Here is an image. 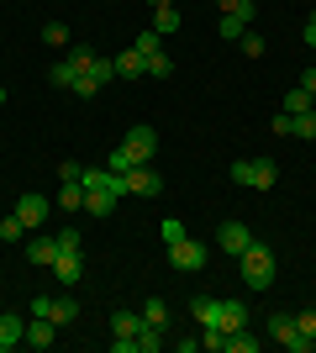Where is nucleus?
<instances>
[{
  "mask_svg": "<svg viewBox=\"0 0 316 353\" xmlns=\"http://www.w3.org/2000/svg\"><path fill=\"white\" fill-rule=\"evenodd\" d=\"M48 79H53V85H63V90H74V79H79V69L69 59H59L53 63V69H48Z\"/></svg>",
  "mask_w": 316,
  "mask_h": 353,
  "instance_id": "393cba45",
  "label": "nucleus"
},
{
  "mask_svg": "<svg viewBox=\"0 0 316 353\" xmlns=\"http://www.w3.org/2000/svg\"><path fill=\"white\" fill-rule=\"evenodd\" d=\"M79 185H85V211L90 216H111L116 195H127L121 190V174H111V169H79Z\"/></svg>",
  "mask_w": 316,
  "mask_h": 353,
  "instance_id": "f257e3e1",
  "label": "nucleus"
},
{
  "mask_svg": "<svg viewBox=\"0 0 316 353\" xmlns=\"http://www.w3.org/2000/svg\"><path fill=\"white\" fill-rule=\"evenodd\" d=\"M301 37H306V48H316V11L306 16V27H301Z\"/></svg>",
  "mask_w": 316,
  "mask_h": 353,
  "instance_id": "4c0bfd02",
  "label": "nucleus"
},
{
  "mask_svg": "<svg viewBox=\"0 0 316 353\" xmlns=\"http://www.w3.org/2000/svg\"><path fill=\"white\" fill-rule=\"evenodd\" d=\"M143 63H148V79H169V74H174V63H169V53H164V48H158V53H148Z\"/></svg>",
  "mask_w": 316,
  "mask_h": 353,
  "instance_id": "bb28decb",
  "label": "nucleus"
},
{
  "mask_svg": "<svg viewBox=\"0 0 316 353\" xmlns=\"http://www.w3.org/2000/svg\"><path fill=\"white\" fill-rule=\"evenodd\" d=\"M121 190H127V195H158V190H164V174H158L153 163H137V169L121 174Z\"/></svg>",
  "mask_w": 316,
  "mask_h": 353,
  "instance_id": "39448f33",
  "label": "nucleus"
},
{
  "mask_svg": "<svg viewBox=\"0 0 316 353\" xmlns=\"http://www.w3.org/2000/svg\"><path fill=\"white\" fill-rule=\"evenodd\" d=\"M27 259L37 269H53V259H59V232H53V237H32V243H27Z\"/></svg>",
  "mask_w": 316,
  "mask_h": 353,
  "instance_id": "4468645a",
  "label": "nucleus"
},
{
  "mask_svg": "<svg viewBox=\"0 0 316 353\" xmlns=\"http://www.w3.org/2000/svg\"><path fill=\"white\" fill-rule=\"evenodd\" d=\"M74 316H79V301H74V295H53V322H59V327H74Z\"/></svg>",
  "mask_w": 316,
  "mask_h": 353,
  "instance_id": "a211bd4d",
  "label": "nucleus"
},
{
  "mask_svg": "<svg viewBox=\"0 0 316 353\" xmlns=\"http://www.w3.org/2000/svg\"><path fill=\"white\" fill-rule=\"evenodd\" d=\"M238 43H242V53H248V59H264V37H258V32H253V27L242 32Z\"/></svg>",
  "mask_w": 316,
  "mask_h": 353,
  "instance_id": "7c9ffc66",
  "label": "nucleus"
},
{
  "mask_svg": "<svg viewBox=\"0 0 316 353\" xmlns=\"http://www.w3.org/2000/svg\"><path fill=\"white\" fill-rule=\"evenodd\" d=\"M79 274H85V253H79V248H59V259H53V280H59L63 290H74Z\"/></svg>",
  "mask_w": 316,
  "mask_h": 353,
  "instance_id": "0eeeda50",
  "label": "nucleus"
},
{
  "mask_svg": "<svg viewBox=\"0 0 316 353\" xmlns=\"http://www.w3.org/2000/svg\"><path fill=\"white\" fill-rule=\"evenodd\" d=\"M222 16H253V0H216Z\"/></svg>",
  "mask_w": 316,
  "mask_h": 353,
  "instance_id": "473e14b6",
  "label": "nucleus"
},
{
  "mask_svg": "<svg viewBox=\"0 0 316 353\" xmlns=\"http://www.w3.org/2000/svg\"><path fill=\"white\" fill-rule=\"evenodd\" d=\"M48 211H53V206H48V201H43L37 190H27L21 201H16V216H21V227H43V221H48Z\"/></svg>",
  "mask_w": 316,
  "mask_h": 353,
  "instance_id": "1a4fd4ad",
  "label": "nucleus"
},
{
  "mask_svg": "<svg viewBox=\"0 0 316 353\" xmlns=\"http://www.w3.org/2000/svg\"><path fill=\"white\" fill-rule=\"evenodd\" d=\"M59 211H85V185H79V179H63V190H59Z\"/></svg>",
  "mask_w": 316,
  "mask_h": 353,
  "instance_id": "f3484780",
  "label": "nucleus"
},
{
  "mask_svg": "<svg viewBox=\"0 0 316 353\" xmlns=\"http://www.w3.org/2000/svg\"><path fill=\"white\" fill-rule=\"evenodd\" d=\"M190 311H196V322H200V327H222V316H216V301H206V295H196V301H190Z\"/></svg>",
  "mask_w": 316,
  "mask_h": 353,
  "instance_id": "4be33fe9",
  "label": "nucleus"
},
{
  "mask_svg": "<svg viewBox=\"0 0 316 353\" xmlns=\"http://www.w3.org/2000/svg\"><path fill=\"white\" fill-rule=\"evenodd\" d=\"M137 327H143V311H121V306H116L111 332H116V338H137Z\"/></svg>",
  "mask_w": 316,
  "mask_h": 353,
  "instance_id": "dca6fc26",
  "label": "nucleus"
},
{
  "mask_svg": "<svg viewBox=\"0 0 316 353\" xmlns=\"http://www.w3.org/2000/svg\"><path fill=\"white\" fill-rule=\"evenodd\" d=\"M132 48H137V53H143V59H148V53H158V32H143V37H132Z\"/></svg>",
  "mask_w": 316,
  "mask_h": 353,
  "instance_id": "72a5a7b5",
  "label": "nucleus"
},
{
  "mask_svg": "<svg viewBox=\"0 0 316 353\" xmlns=\"http://www.w3.org/2000/svg\"><path fill=\"white\" fill-rule=\"evenodd\" d=\"M121 148H127L137 163H153V153H158V132H153V127H127Z\"/></svg>",
  "mask_w": 316,
  "mask_h": 353,
  "instance_id": "6e6552de",
  "label": "nucleus"
},
{
  "mask_svg": "<svg viewBox=\"0 0 316 353\" xmlns=\"http://www.w3.org/2000/svg\"><path fill=\"white\" fill-rule=\"evenodd\" d=\"M32 316H53V295H32Z\"/></svg>",
  "mask_w": 316,
  "mask_h": 353,
  "instance_id": "e433bc0d",
  "label": "nucleus"
},
{
  "mask_svg": "<svg viewBox=\"0 0 316 353\" xmlns=\"http://www.w3.org/2000/svg\"><path fill=\"white\" fill-rule=\"evenodd\" d=\"M43 43L63 48V43H69V27H63V21H48V27H43Z\"/></svg>",
  "mask_w": 316,
  "mask_h": 353,
  "instance_id": "2f4dec72",
  "label": "nucleus"
},
{
  "mask_svg": "<svg viewBox=\"0 0 316 353\" xmlns=\"http://www.w3.org/2000/svg\"><path fill=\"white\" fill-rule=\"evenodd\" d=\"M21 232H27V227H21V216H16V211L0 221V243H21Z\"/></svg>",
  "mask_w": 316,
  "mask_h": 353,
  "instance_id": "c85d7f7f",
  "label": "nucleus"
},
{
  "mask_svg": "<svg viewBox=\"0 0 316 353\" xmlns=\"http://www.w3.org/2000/svg\"><path fill=\"white\" fill-rule=\"evenodd\" d=\"M27 343L32 348H53V343H59V322H53V316H32L27 322Z\"/></svg>",
  "mask_w": 316,
  "mask_h": 353,
  "instance_id": "f8f14e48",
  "label": "nucleus"
},
{
  "mask_svg": "<svg viewBox=\"0 0 316 353\" xmlns=\"http://www.w3.org/2000/svg\"><path fill=\"white\" fill-rule=\"evenodd\" d=\"M301 85H306V90H316V69H306V74H301Z\"/></svg>",
  "mask_w": 316,
  "mask_h": 353,
  "instance_id": "58836bf2",
  "label": "nucleus"
},
{
  "mask_svg": "<svg viewBox=\"0 0 316 353\" xmlns=\"http://www.w3.org/2000/svg\"><path fill=\"white\" fill-rule=\"evenodd\" d=\"M248 27H253V16H222V21H216V32H222L227 43H238Z\"/></svg>",
  "mask_w": 316,
  "mask_h": 353,
  "instance_id": "412c9836",
  "label": "nucleus"
},
{
  "mask_svg": "<svg viewBox=\"0 0 316 353\" xmlns=\"http://www.w3.org/2000/svg\"><path fill=\"white\" fill-rule=\"evenodd\" d=\"M169 264L180 269V274H196V269L206 264V248H200V243H190V232H185L180 243H169Z\"/></svg>",
  "mask_w": 316,
  "mask_h": 353,
  "instance_id": "423d86ee",
  "label": "nucleus"
},
{
  "mask_svg": "<svg viewBox=\"0 0 316 353\" xmlns=\"http://www.w3.org/2000/svg\"><path fill=\"white\" fill-rule=\"evenodd\" d=\"M158 348H164V327L143 322V327H137V353H158Z\"/></svg>",
  "mask_w": 316,
  "mask_h": 353,
  "instance_id": "6ab92c4d",
  "label": "nucleus"
},
{
  "mask_svg": "<svg viewBox=\"0 0 316 353\" xmlns=\"http://www.w3.org/2000/svg\"><path fill=\"white\" fill-rule=\"evenodd\" d=\"M295 327H301L306 338H311V343H316V306H311V311H301V316H295Z\"/></svg>",
  "mask_w": 316,
  "mask_h": 353,
  "instance_id": "c9c22d12",
  "label": "nucleus"
},
{
  "mask_svg": "<svg viewBox=\"0 0 316 353\" xmlns=\"http://www.w3.org/2000/svg\"><path fill=\"white\" fill-rule=\"evenodd\" d=\"M269 338L280 343V348H290V353H311L316 348L301 327H295V316H285V311H274V316H269Z\"/></svg>",
  "mask_w": 316,
  "mask_h": 353,
  "instance_id": "20e7f679",
  "label": "nucleus"
},
{
  "mask_svg": "<svg viewBox=\"0 0 316 353\" xmlns=\"http://www.w3.org/2000/svg\"><path fill=\"white\" fill-rule=\"evenodd\" d=\"M127 169H137V159L116 143V148H111V174H127Z\"/></svg>",
  "mask_w": 316,
  "mask_h": 353,
  "instance_id": "c756f323",
  "label": "nucleus"
},
{
  "mask_svg": "<svg viewBox=\"0 0 316 353\" xmlns=\"http://www.w3.org/2000/svg\"><path fill=\"white\" fill-rule=\"evenodd\" d=\"M116 74H127V79H137V74H148V63H143V53H137V48H127V53H116Z\"/></svg>",
  "mask_w": 316,
  "mask_h": 353,
  "instance_id": "aec40b11",
  "label": "nucleus"
},
{
  "mask_svg": "<svg viewBox=\"0 0 316 353\" xmlns=\"http://www.w3.org/2000/svg\"><path fill=\"white\" fill-rule=\"evenodd\" d=\"M0 105H6V85H0Z\"/></svg>",
  "mask_w": 316,
  "mask_h": 353,
  "instance_id": "ea45409f",
  "label": "nucleus"
},
{
  "mask_svg": "<svg viewBox=\"0 0 316 353\" xmlns=\"http://www.w3.org/2000/svg\"><path fill=\"white\" fill-rule=\"evenodd\" d=\"M180 6H174V0H164V6H153V32H158V37H174V32H180Z\"/></svg>",
  "mask_w": 316,
  "mask_h": 353,
  "instance_id": "ddd939ff",
  "label": "nucleus"
},
{
  "mask_svg": "<svg viewBox=\"0 0 316 353\" xmlns=\"http://www.w3.org/2000/svg\"><path fill=\"white\" fill-rule=\"evenodd\" d=\"M274 179H280V163H274V159H238V163H232V185L274 190Z\"/></svg>",
  "mask_w": 316,
  "mask_h": 353,
  "instance_id": "7ed1b4c3",
  "label": "nucleus"
},
{
  "mask_svg": "<svg viewBox=\"0 0 316 353\" xmlns=\"http://www.w3.org/2000/svg\"><path fill=\"white\" fill-rule=\"evenodd\" d=\"M143 322H153V327H169V306L158 301V295H148V301H143Z\"/></svg>",
  "mask_w": 316,
  "mask_h": 353,
  "instance_id": "a878e982",
  "label": "nucleus"
},
{
  "mask_svg": "<svg viewBox=\"0 0 316 353\" xmlns=\"http://www.w3.org/2000/svg\"><path fill=\"white\" fill-rule=\"evenodd\" d=\"M285 111H290V117H301V111H311V90H306V85L285 90Z\"/></svg>",
  "mask_w": 316,
  "mask_h": 353,
  "instance_id": "b1692460",
  "label": "nucleus"
},
{
  "mask_svg": "<svg viewBox=\"0 0 316 353\" xmlns=\"http://www.w3.org/2000/svg\"><path fill=\"white\" fill-rule=\"evenodd\" d=\"M216 316H222V332H242L248 327V306L242 301H216Z\"/></svg>",
  "mask_w": 316,
  "mask_h": 353,
  "instance_id": "2eb2a0df",
  "label": "nucleus"
},
{
  "mask_svg": "<svg viewBox=\"0 0 316 353\" xmlns=\"http://www.w3.org/2000/svg\"><path fill=\"white\" fill-rule=\"evenodd\" d=\"M27 343V322L16 316V311H0V353H11Z\"/></svg>",
  "mask_w": 316,
  "mask_h": 353,
  "instance_id": "9d476101",
  "label": "nucleus"
},
{
  "mask_svg": "<svg viewBox=\"0 0 316 353\" xmlns=\"http://www.w3.org/2000/svg\"><path fill=\"white\" fill-rule=\"evenodd\" d=\"M311 111H316V90H311Z\"/></svg>",
  "mask_w": 316,
  "mask_h": 353,
  "instance_id": "a19ab883",
  "label": "nucleus"
},
{
  "mask_svg": "<svg viewBox=\"0 0 316 353\" xmlns=\"http://www.w3.org/2000/svg\"><path fill=\"white\" fill-rule=\"evenodd\" d=\"M95 79V85H111V79H116V59H101V53H95L90 59V69H85Z\"/></svg>",
  "mask_w": 316,
  "mask_h": 353,
  "instance_id": "5701e85b",
  "label": "nucleus"
},
{
  "mask_svg": "<svg viewBox=\"0 0 316 353\" xmlns=\"http://www.w3.org/2000/svg\"><path fill=\"white\" fill-rule=\"evenodd\" d=\"M216 243H222V253H242L253 243V232H248L242 221H222V227H216Z\"/></svg>",
  "mask_w": 316,
  "mask_h": 353,
  "instance_id": "9b49d317",
  "label": "nucleus"
},
{
  "mask_svg": "<svg viewBox=\"0 0 316 353\" xmlns=\"http://www.w3.org/2000/svg\"><path fill=\"white\" fill-rule=\"evenodd\" d=\"M158 232H164V248H169V243H180V237H185V221H174V216H169L164 227H158Z\"/></svg>",
  "mask_w": 316,
  "mask_h": 353,
  "instance_id": "f704fd0d",
  "label": "nucleus"
},
{
  "mask_svg": "<svg viewBox=\"0 0 316 353\" xmlns=\"http://www.w3.org/2000/svg\"><path fill=\"white\" fill-rule=\"evenodd\" d=\"M290 117V111H285ZM290 137H316V111H301V117H290Z\"/></svg>",
  "mask_w": 316,
  "mask_h": 353,
  "instance_id": "cd10ccee",
  "label": "nucleus"
},
{
  "mask_svg": "<svg viewBox=\"0 0 316 353\" xmlns=\"http://www.w3.org/2000/svg\"><path fill=\"white\" fill-rule=\"evenodd\" d=\"M238 264H242V285H248V290H269L274 285V248L269 243H248V248L238 253Z\"/></svg>",
  "mask_w": 316,
  "mask_h": 353,
  "instance_id": "f03ea898",
  "label": "nucleus"
}]
</instances>
